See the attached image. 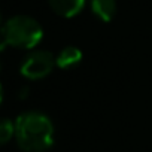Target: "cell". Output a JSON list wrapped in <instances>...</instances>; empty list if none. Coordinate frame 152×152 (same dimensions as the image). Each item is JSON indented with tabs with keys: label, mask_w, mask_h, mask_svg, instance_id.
Returning <instances> with one entry per match:
<instances>
[{
	"label": "cell",
	"mask_w": 152,
	"mask_h": 152,
	"mask_svg": "<svg viewBox=\"0 0 152 152\" xmlns=\"http://www.w3.org/2000/svg\"><path fill=\"white\" fill-rule=\"evenodd\" d=\"M27 93H28V88H27V87H24V88H23V90L20 91V94H21L20 97H21V99H24V97H27Z\"/></svg>",
	"instance_id": "ba28073f"
},
{
	"label": "cell",
	"mask_w": 152,
	"mask_h": 152,
	"mask_svg": "<svg viewBox=\"0 0 152 152\" xmlns=\"http://www.w3.org/2000/svg\"><path fill=\"white\" fill-rule=\"evenodd\" d=\"M82 60V51L76 46H66L55 57V64L60 69H72Z\"/></svg>",
	"instance_id": "5b68a950"
},
{
	"label": "cell",
	"mask_w": 152,
	"mask_h": 152,
	"mask_svg": "<svg viewBox=\"0 0 152 152\" xmlns=\"http://www.w3.org/2000/svg\"><path fill=\"white\" fill-rule=\"evenodd\" d=\"M14 136H15V122L6 118H0V146L6 145Z\"/></svg>",
	"instance_id": "52a82bcc"
},
{
	"label": "cell",
	"mask_w": 152,
	"mask_h": 152,
	"mask_svg": "<svg viewBox=\"0 0 152 152\" xmlns=\"http://www.w3.org/2000/svg\"><path fill=\"white\" fill-rule=\"evenodd\" d=\"M55 64V57L49 51H34L26 57L21 64V75L27 79L37 81L48 76Z\"/></svg>",
	"instance_id": "3957f363"
},
{
	"label": "cell",
	"mask_w": 152,
	"mask_h": 152,
	"mask_svg": "<svg viewBox=\"0 0 152 152\" xmlns=\"http://www.w3.org/2000/svg\"><path fill=\"white\" fill-rule=\"evenodd\" d=\"M2 99H3V96H2V85H0V104H2Z\"/></svg>",
	"instance_id": "9c48e42d"
},
{
	"label": "cell",
	"mask_w": 152,
	"mask_h": 152,
	"mask_svg": "<svg viewBox=\"0 0 152 152\" xmlns=\"http://www.w3.org/2000/svg\"><path fill=\"white\" fill-rule=\"evenodd\" d=\"M15 137L26 152H45L54 143V124L42 112H24L15 121Z\"/></svg>",
	"instance_id": "6da1fadb"
},
{
	"label": "cell",
	"mask_w": 152,
	"mask_h": 152,
	"mask_svg": "<svg viewBox=\"0 0 152 152\" xmlns=\"http://www.w3.org/2000/svg\"><path fill=\"white\" fill-rule=\"evenodd\" d=\"M0 27H2V14H0Z\"/></svg>",
	"instance_id": "30bf717a"
},
{
	"label": "cell",
	"mask_w": 152,
	"mask_h": 152,
	"mask_svg": "<svg viewBox=\"0 0 152 152\" xmlns=\"http://www.w3.org/2000/svg\"><path fill=\"white\" fill-rule=\"evenodd\" d=\"M48 3L57 15L72 18L84 9L85 0H48Z\"/></svg>",
	"instance_id": "277c9868"
},
{
	"label": "cell",
	"mask_w": 152,
	"mask_h": 152,
	"mask_svg": "<svg viewBox=\"0 0 152 152\" xmlns=\"http://www.w3.org/2000/svg\"><path fill=\"white\" fill-rule=\"evenodd\" d=\"M42 36L43 30L34 18L27 15H17L5 23L0 39L5 42V45L31 49L42 40Z\"/></svg>",
	"instance_id": "7a4b0ae2"
},
{
	"label": "cell",
	"mask_w": 152,
	"mask_h": 152,
	"mask_svg": "<svg viewBox=\"0 0 152 152\" xmlns=\"http://www.w3.org/2000/svg\"><path fill=\"white\" fill-rule=\"evenodd\" d=\"M0 69H2V61H0Z\"/></svg>",
	"instance_id": "8fae6325"
},
{
	"label": "cell",
	"mask_w": 152,
	"mask_h": 152,
	"mask_svg": "<svg viewBox=\"0 0 152 152\" xmlns=\"http://www.w3.org/2000/svg\"><path fill=\"white\" fill-rule=\"evenodd\" d=\"M90 5L94 15L104 23H109L116 14V0H90Z\"/></svg>",
	"instance_id": "8992f818"
}]
</instances>
